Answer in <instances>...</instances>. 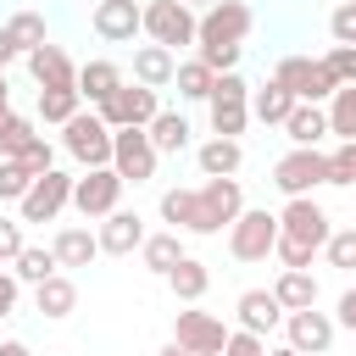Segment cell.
I'll return each instance as SVG.
<instances>
[{
	"mask_svg": "<svg viewBox=\"0 0 356 356\" xmlns=\"http://www.w3.org/2000/svg\"><path fill=\"white\" fill-rule=\"evenodd\" d=\"M50 250H56V261H61V267H89V261L100 256V234H95V228H83V222H67V228L56 234V245H50Z\"/></svg>",
	"mask_w": 356,
	"mask_h": 356,
	"instance_id": "cb8c5ba5",
	"label": "cell"
},
{
	"mask_svg": "<svg viewBox=\"0 0 356 356\" xmlns=\"http://www.w3.org/2000/svg\"><path fill=\"white\" fill-rule=\"evenodd\" d=\"M228 334H234V328H222V317L195 312V306H184V312L172 317V339H178L184 350H195V356H222Z\"/></svg>",
	"mask_w": 356,
	"mask_h": 356,
	"instance_id": "7c38bea8",
	"label": "cell"
},
{
	"mask_svg": "<svg viewBox=\"0 0 356 356\" xmlns=\"http://www.w3.org/2000/svg\"><path fill=\"white\" fill-rule=\"evenodd\" d=\"M161 222H172V234H222L200 189H167L161 195Z\"/></svg>",
	"mask_w": 356,
	"mask_h": 356,
	"instance_id": "4fadbf2b",
	"label": "cell"
},
{
	"mask_svg": "<svg viewBox=\"0 0 356 356\" xmlns=\"http://www.w3.org/2000/svg\"><path fill=\"white\" fill-rule=\"evenodd\" d=\"M323 111H328V134L334 139H356V83H345Z\"/></svg>",
	"mask_w": 356,
	"mask_h": 356,
	"instance_id": "d590c367",
	"label": "cell"
},
{
	"mask_svg": "<svg viewBox=\"0 0 356 356\" xmlns=\"http://www.w3.org/2000/svg\"><path fill=\"white\" fill-rule=\"evenodd\" d=\"M195 167H200V178H234L239 167H245V145L239 139H206L200 150H195Z\"/></svg>",
	"mask_w": 356,
	"mask_h": 356,
	"instance_id": "44dd1931",
	"label": "cell"
},
{
	"mask_svg": "<svg viewBox=\"0 0 356 356\" xmlns=\"http://www.w3.org/2000/svg\"><path fill=\"white\" fill-rule=\"evenodd\" d=\"M200 195H206L217 228H234V222H239V211H245V189H239V178H206Z\"/></svg>",
	"mask_w": 356,
	"mask_h": 356,
	"instance_id": "484cf974",
	"label": "cell"
},
{
	"mask_svg": "<svg viewBox=\"0 0 356 356\" xmlns=\"http://www.w3.org/2000/svg\"><path fill=\"white\" fill-rule=\"evenodd\" d=\"M184 256H189V250H184V239H178L172 228H167V234H150V239L139 245V261H145V267H150L156 278H167V273H172V267H178Z\"/></svg>",
	"mask_w": 356,
	"mask_h": 356,
	"instance_id": "83f0119b",
	"label": "cell"
},
{
	"mask_svg": "<svg viewBox=\"0 0 356 356\" xmlns=\"http://www.w3.org/2000/svg\"><path fill=\"white\" fill-rule=\"evenodd\" d=\"M256 28V11L245 0H217L200 11V39L195 44H245V33Z\"/></svg>",
	"mask_w": 356,
	"mask_h": 356,
	"instance_id": "ba28073f",
	"label": "cell"
},
{
	"mask_svg": "<svg viewBox=\"0 0 356 356\" xmlns=\"http://www.w3.org/2000/svg\"><path fill=\"white\" fill-rule=\"evenodd\" d=\"M178 78V56L161 50V44H134V83L145 89H167Z\"/></svg>",
	"mask_w": 356,
	"mask_h": 356,
	"instance_id": "ffe728a7",
	"label": "cell"
},
{
	"mask_svg": "<svg viewBox=\"0 0 356 356\" xmlns=\"http://www.w3.org/2000/svg\"><path fill=\"white\" fill-rule=\"evenodd\" d=\"M350 6H356V0H350Z\"/></svg>",
	"mask_w": 356,
	"mask_h": 356,
	"instance_id": "680465c9",
	"label": "cell"
},
{
	"mask_svg": "<svg viewBox=\"0 0 356 356\" xmlns=\"http://www.w3.org/2000/svg\"><path fill=\"white\" fill-rule=\"evenodd\" d=\"M206 111H211V134L217 139H239L245 122H250V100H206Z\"/></svg>",
	"mask_w": 356,
	"mask_h": 356,
	"instance_id": "d6a6232c",
	"label": "cell"
},
{
	"mask_svg": "<svg viewBox=\"0 0 356 356\" xmlns=\"http://www.w3.org/2000/svg\"><path fill=\"white\" fill-rule=\"evenodd\" d=\"M273 83H284L295 100H312V106H328L345 83L334 78V67L328 61H312V56H284L278 67H273Z\"/></svg>",
	"mask_w": 356,
	"mask_h": 356,
	"instance_id": "6da1fadb",
	"label": "cell"
},
{
	"mask_svg": "<svg viewBox=\"0 0 356 356\" xmlns=\"http://www.w3.org/2000/svg\"><path fill=\"white\" fill-rule=\"evenodd\" d=\"M28 72H33L39 89H78V67H72V56H67L61 44L28 50Z\"/></svg>",
	"mask_w": 356,
	"mask_h": 356,
	"instance_id": "ac0fdd59",
	"label": "cell"
},
{
	"mask_svg": "<svg viewBox=\"0 0 356 356\" xmlns=\"http://www.w3.org/2000/svg\"><path fill=\"white\" fill-rule=\"evenodd\" d=\"M211 100H250V83H245V72H217V83H211Z\"/></svg>",
	"mask_w": 356,
	"mask_h": 356,
	"instance_id": "bcb514c9",
	"label": "cell"
},
{
	"mask_svg": "<svg viewBox=\"0 0 356 356\" xmlns=\"http://www.w3.org/2000/svg\"><path fill=\"white\" fill-rule=\"evenodd\" d=\"M0 111H11V83H6V72H0Z\"/></svg>",
	"mask_w": 356,
	"mask_h": 356,
	"instance_id": "db71d44e",
	"label": "cell"
},
{
	"mask_svg": "<svg viewBox=\"0 0 356 356\" xmlns=\"http://www.w3.org/2000/svg\"><path fill=\"white\" fill-rule=\"evenodd\" d=\"M184 6H189V11H195V6H217V0H184Z\"/></svg>",
	"mask_w": 356,
	"mask_h": 356,
	"instance_id": "6f0895ef",
	"label": "cell"
},
{
	"mask_svg": "<svg viewBox=\"0 0 356 356\" xmlns=\"http://www.w3.org/2000/svg\"><path fill=\"white\" fill-rule=\"evenodd\" d=\"M328 184L356 189V139H339V145L328 150Z\"/></svg>",
	"mask_w": 356,
	"mask_h": 356,
	"instance_id": "f35d334b",
	"label": "cell"
},
{
	"mask_svg": "<svg viewBox=\"0 0 356 356\" xmlns=\"http://www.w3.org/2000/svg\"><path fill=\"white\" fill-rule=\"evenodd\" d=\"M278 211H267V206H245L239 211V222L228 228V256L234 261H267L273 250H278Z\"/></svg>",
	"mask_w": 356,
	"mask_h": 356,
	"instance_id": "3957f363",
	"label": "cell"
},
{
	"mask_svg": "<svg viewBox=\"0 0 356 356\" xmlns=\"http://www.w3.org/2000/svg\"><path fill=\"white\" fill-rule=\"evenodd\" d=\"M122 83H128V78H122V67H117V61H106V56H95V61H83V67H78V95L89 100V111H95V106H106Z\"/></svg>",
	"mask_w": 356,
	"mask_h": 356,
	"instance_id": "d6986e66",
	"label": "cell"
},
{
	"mask_svg": "<svg viewBox=\"0 0 356 356\" xmlns=\"http://www.w3.org/2000/svg\"><path fill=\"white\" fill-rule=\"evenodd\" d=\"M334 328H339V323H334L328 312H317V306H312V312H289V317H284V334H289L284 345H295L300 356H323V350L334 345Z\"/></svg>",
	"mask_w": 356,
	"mask_h": 356,
	"instance_id": "9a60e30c",
	"label": "cell"
},
{
	"mask_svg": "<svg viewBox=\"0 0 356 356\" xmlns=\"http://www.w3.org/2000/svg\"><path fill=\"white\" fill-rule=\"evenodd\" d=\"M234 312H239V328H245V334H261V339H267L273 328H284V317H289L273 289H245V295L234 300Z\"/></svg>",
	"mask_w": 356,
	"mask_h": 356,
	"instance_id": "e0dca14e",
	"label": "cell"
},
{
	"mask_svg": "<svg viewBox=\"0 0 356 356\" xmlns=\"http://www.w3.org/2000/svg\"><path fill=\"white\" fill-rule=\"evenodd\" d=\"M161 356H195V350H184V345H178V339H172V345H167V350H161Z\"/></svg>",
	"mask_w": 356,
	"mask_h": 356,
	"instance_id": "9f6ffc18",
	"label": "cell"
},
{
	"mask_svg": "<svg viewBox=\"0 0 356 356\" xmlns=\"http://www.w3.org/2000/svg\"><path fill=\"white\" fill-rule=\"evenodd\" d=\"M33 139H39V134H33V117H22V111H0V156H22Z\"/></svg>",
	"mask_w": 356,
	"mask_h": 356,
	"instance_id": "e575fe53",
	"label": "cell"
},
{
	"mask_svg": "<svg viewBox=\"0 0 356 356\" xmlns=\"http://www.w3.org/2000/svg\"><path fill=\"white\" fill-rule=\"evenodd\" d=\"M156 145H150V134L145 128H117V145H111V167H117V178L122 184H150L156 178Z\"/></svg>",
	"mask_w": 356,
	"mask_h": 356,
	"instance_id": "9c48e42d",
	"label": "cell"
},
{
	"mask_svg": "<svg viewBox=\"0 0 356 356\" xmlns=\"http://www.w3.org/2000/svg\"><path fill=\"white\" fill-rule=\"evenodd\" d=\"M17 300H22L17 273H0V317H11V312H17Z\"/></svg>",
	"mask_w": 356,
	"mask_h": 356,
	"instance_id": "681fc988",
	"label": "cell"
},
{
	"mask_svg": "<svg viewBox=\"0 0 356 356\" xmlns=\"http://www.w3.org/2000/svg\"><path fill=\"white\" fill-rule=\"evenodd\" d=\"M334 323H339L345 334H356V289H345V295H339V312H334Z\"/></svg>",
	"mask_w": 356,
	"mask_h": 356,
	"instance_id": "f907efd6",
	"label": "cell"
},
{
	"mask_svg": "<svg viewBox=\"0 0 356 356\" xmlns=\"http://www.w3.org/2000/svg\"><path fill=\"white\" fill-rule=\"evenodd\" d=\"M273 256L284 261V273H312V256H317V250H312V245H295V239L278 234V250H273Z\"/></svg>",
	"mask_w": 356,
	"mask_h": 356,
	"instance_id": "7bdbcfd3",
	"label": "cell"
},
{
	"mask_svg": "<svg viewBox=\"0 0 356 356\" xmlns=\"http://www.w3.org/2000/svg\"><path fill=\"white\" fill-rule=\"evenodd\" d=\"M273 295H278L284 312H312V306H317V278H312V273H278Z\"/></svg>",
	"mask_w": 356,
	"mask_h": 356,
	"instance_id": "f546056e",
	"label": "cell"
},
{
	"mask_svg": "<svg viewBox=\"0 0 356 356\" xmlns=\"http://www.w3.org/2000/svg\"><path fill=\"white\" fill-rule=\"evenodd\" d=\"M72 184H78V178H67V172H56V167H50L44 178H33V189H28L22 206H17L22 222H56V217L72 206Z\"/></svg>",
	"mask_w": 356,
	"mask_h": 356,
	"instance_id": "30bf717a",
	"label": "cell"
},
{
	"mask_svg": "<svg viewBox=\"0 0 356 356\" xmlns=\"http://www.w3.org/2000/svg\"><path fill=\"white\" fill-rule=\"evenodd\" d=\"M323 61L334 67V78H339V83H356V44H334Z\"/></svg>",
	"mask_w": 356,
	"mask_h": 356,
	"instance_id": "7dc6e473",
	"label": "cell"
},
{
	"mask_svg": "<svg viewBox=\"0 0 356 356\" xmlns=\"http://www.w3.org/2000/svg\"><path fill=\"white\" fill-rule=\"evenodd\" d=\"M95 234H100V256H134V250L150 239V234H145V217H139V211H122V206H117Z\"/></svg>",
	"mask_w": 356,
	"mask_h": 356,
	"instance_id": "2e32d148",
	"label": "cell"
},
{
	"mask_svg": "<svg viewBox=\"0 0 356 356\" xmlns=\"http://www.w3.org/2000/svg\"><path fill=\"white\" fill-rule=\"evenodd\" d=\"M328 39H334V44H356V6H350V0H339V6L328 11Z\"/></svg>",
	"mask_w": 356,
	"mask_h": 356,
	"instance_id": "b9f144b4",
	"label": "cell"
},
{
	"mask_svg": "<svg viewBox=\"0 0 356 356\" xmlns=\"http://www.w3.org/2000/svg\"><path fill=\"white\" fill-rule=\"evenodd\" d=\"M17 161H22V167H28V172H33V178H44V172H50V167H56V150H50V139H44V134H39V139H33V145H28V150H22V156H17Z\"/></svg>",
	"mask_w": 356,
	"mask_h": 356,
	"instance_id": "ee69618b",
	"label": "cell"
},
{
	"mask_svg": "<svg viewBox=\"0 0 356 356\" xmlns=\"http://www.w3.org/2000/svg\"><path fill=\"white\" fill-rule=\"evenodd\" d=\"M17 56H22V50H17V39H11V33H6V22H0V72H6Z\"/></svg>",
	"mask_w": 356,
	"mask_h": 356,
	"instance_id": "816d5d0a",
	"label": "cell"
},
{
	"mask_svg": "<svg viewBox=\"0 0 356 356\" xmlns=\"http://www.w3.org/2000/svg\"><path fill=\"white\" fill-rule=\"evenodd\" d=\"M28 250V239H22V217H0V261H17Z\"/></svg>",
	"mask_w": 356,
	"mask_h": 356,
	"instance_id": "f6af8a7d",
	"label": "cell"
},
{
	"mask_svg": "<svg viewBox=\"0 0 356 356\" xmlns=\"http://www.w3.org/2000/svg\"><path fill=\"white\" fill-rule=\"evenodd\" d=\"M117 206H122V178H117V167H89V172H78V184H72V211H78L83 222H106Z\"/></svg>",
	"mask_w": 356,
	"mask_h": 356,
	"instance_id": "8992f818",
	"label": "cell"
},
{
	"mask_svg": "<svg viewBox=\"0 0 356 356\" xmlns=\"http://www.w3.org/2000/svg\"><path fill=\"white\" fill-rule=\"evenodd\" d=\"M267 356H300L295 345H267Z\"/></svg>",
	"mask_w": 356,
	"mask_h": 356,
	"instance_id": "11a10c76",
	"label": "cell"
},
{
	"mask_svg": "<svg viewBox=\"0 0 356 356\" xmlns=\"http://www.w3.org/2000/svg\"><path fill=\"white\" fill-rule=\"evenodd\" d=\"M33 312H39V317H50V323H61V317H72V312H78V284H72L67 273H56V278H44V284L33 289Z\"/></svg>",
	"mask_w": 356,
	"mask_h": 356,
	"instance_id": "d4e9b609",
	"label": "cell"
},
{
	"mask_svg": "<svg viewBox=\"0 0 356 356\" xmlns=\"http://www.w3.org/2000/svg\"><path fill=\"white\" fill-rule=\"evenodd\" d=\"M145 39L178 56V44H195L200 39V17L184 0H145Z\"/></svg>",
	"mask_w": 356,
	"mask_h": 356,
	"instance_id": "277c9868",
	"label": "cell"
},
{
	"mask_svg": "<svg viewBox=\"0 0 356 356\" xmlns=\"http://www.w3.org/2000/svg\"><path fill=\"white\" fill-rule=\"evenodd\" d=\"M278 228H284V239H295V245H312V250H323V245H328V234H334L328 211H323L312 195H300V200H284V211H278Z\"/></svg>",
	"mask_w": 356,
	"mask_h": 356,
	"instance_id": "8fae6325",
	"label": "cell"
},
{
	"mask_svg": "<svg viewBox=\"0 0 356 356\" xmlns=\"http://www.w3.org/2000/svg\"><path fill=\"white\" fill-rule=\"evenodd\" d=\"M323 256H328V267L356 273V228H334V234H328V245H323Z\"/></svg>",
	"mask_w": 356,
	"mask_h": 356,
	"instance_id": "ab89813d",
	"label": "cell"
},
{
	"mask_svg": "<svg viewBox=\"0 0 356 356\" xmlns=\"http://www.w3.org/2000/svg\"><path fill=\"white\" fill-rule=\"evenodd\" d=\"M100 111V122L106 128H150L156 117H161V100H156V89H145V83H122L106 106H95Z\"/></svg>",
	"mask_w": 356,
	"mask_h": 356,
	"instance_id": "52a82bcc",
	"label": "cell"
},
{
	"mask_svg": "<svg viewBox=\"0 0 356 356\" xmlns=\"http://www.w3.org/2000/svg\"><path fill=\"white\" fill-rule=\"evenodd\" d=\"M178 100H211V83H217V72L200 61V56H189V61H178Z\"/></svg>",
	"mask_w": 356,
	"mask_h": 356,
	"instance_id": "1f68e13d",
	"label": "cell"
},
{
	"mask_svg": "<svg viewBox=\"0 0 356 356\" xmlns=\"http://www.w3.org/2000/svg\"><path fill=\"white\" fill-rule=\"evenodd\" d=\"M284 134H289V145H295V150H317V145L328 139V111H323V106H312V100H300V106L289 111Z\"/></svg>",
	"mask_w": 356,
	"mask_h": 356,
	"instance_id": "603a6c76",
	"label": "cell"
},
{
	"mask_svg": "<svg viewBox=\"0 0 356 356\" xmlns=\"http://www.w3.org/2000/svg\"><path fill=\"white\" fill-rule=\"evenodd\" d=\"M167 289H172V295H178L184 306H195V300H200V295L211 289V267H206L200 256H184V261H178V267L167 273Z\"/></svg>",
	"mask_w": 356,
	"mask_h": 356,
	"instance_id": "4316f807",
	"label": "cell"
},
{
	"mask_svg": "<svg viewBox=\"0 0 356 356\" xmlns=\"http://www.w3.org/2000/svg\"><path fill=\"white\" fill-rule=\"evenodd\" d=\"M78 111H83V95H78V89H39V117H44V122L67 128Z\"/></svg>",
	"mask_w": 356,
	"mask_h": 356,
	"instance_id": "836d02e7",
	"label": "cell"
},
{
	"mask_svg": "<svg viewBox=\"0 0 356 356\" xmlns=\"http://www.w3.org/2000/svg\"><path fill=\"white\" fill-rule=\"evenodd\" d=\"M11 273H17V284H44V278H56L61 273V261H56V250H44V245H28L17 261H11Z\"/></svg>",
	"mask_w": 356,
	"mask_h": 356,
	"instance_id": "4dcf8cb0",
	"label": "cell"
},
{
	"mask_svg": "<svg viewBox=\"0 0 356 356\" xmlns=\"http://www.w3.org/2000/svg\"><path fill=\"white\" fill-rule=\"evenodd\" d=\"M295 106H300V100H295V95L284 89V83H273V78H267L261 89H250V117H256L261 128H284Z\"/></svg>",
	"mask_w": 356,
	"mask_h": 356,
	"instance_id": "7402d4cb",
	"label": "cell"
},
{
	"mask_svg": "<svg viewBox=\"0 0 356 356\" xmlns=\"http://www.w3.org/2000/svg\"><path fill=\"white\" fill-rule=\"evenodd\" d=\"M323 184H328V150H289V156L273 161V189L284 200H300Z\"/></svg>",
	"mask_w": 356,
	"mask_h": 356,
	"instance_id": "5b68a950",
	"label": "cell"
},
{
	"mask_svg": "<svg viewBox=\"0 0 356 356\" xmlns=\"http://www.w3.org/2000/svg\"><path fill=\"white\" fill-rule=\"evenodd\" d=\"M0 356H33V350H28L22 339H6V345H0Z\"/></svg>",
	"mask_w": 356,
	"mask_h": 356,
	"instance_id": "f5cc1de1",
	"label": "cell"
},
{
	"mask_svg": "<svg viewBox=\"0 0 356 356\" xmlns=\"http://www.w3.org/2000/svg\"><path fill=\"white\" fill-rule=\"evenodd\" d=\"M6 33L17 39V50H22V56H28V50H39V44H50V39H44V17H39V11H17V17L6 22Z\"/></svg>",
	"mask_w": 356,
	"mask_h": 356,
	"instance_id": "8d00e7d4",
	"label": "cell"
},
{
	"mask_svg": "<svg viewBox=\"0 0 356 356\" xmlns=\"http://www.w3.org/2000/svg\"><path fill=\"white\" fill-rule=\"evenodd\" d=\"M239 50H245V44H195V56H200L211 72H239Z\"/></svg>",
	"mask_w": 356,
	"mask_h": 356,
	"instance_id": "60d3db41",
	"label": "cell"
},
{
	"mask_svg": "<svg viewBox=\"0 0 356 356\" xmlns=\"http://www.w3.org/2000/svg\"><path fill=\"white\" fill-rule=\"evenodd\" d=\"M95 33L106 44H134L145 33V6L139 0H100L95 6Z\"/></svg>",
	"mask_w": 356,
	"mask_h": 356,
	"instance_id": "5bb4252c",
	"label": "cell"
},
{
	"mask_svg": "<svg viewBox=\"0 0 356 356\" xmlns=\"http://www.w3.org/2000/svg\"><path fill=\"white\" fill-rule=\"evenodd\" d=\"M28 189H33V172H28L17 156H0V200H17V206H22Z\"/></svg>",
	"mask_w": 356,
	"mask_h": 356,
	"instance_id": "74e56055",
	"label": "cell"
},
{
	"mask_svg": "<svg viewBox=\"0 0 356 356\" xmlns=\"http://www.w3.org/2000/svg\"><path fill=\"white\" fill-rule=\"evenodd\" d=\"M145 134H150L156 156H178V150L189 145V117H184V111H161V117H156Z\"/></svg>",
	"mask_w": 356,
	"mask_h": 356,
	"instance_id": "f1b7e54d",
	"label": "cell"
},
{
	"mask_svg": "<svg viewBox=\"0 0 356 356\" xmlns=\"http://www.w3.org/2000/svg\"><path fill=\"white\" fill-rule=\"evenodd\" d=\"M111 145H117V128L100 122V111H78L67 128H61V150L89 172V167H111Z\"/></svg>",
	"mask_w": 356,
	"mask_h": 356,
	"instance_id": "7a4b0ae2",
	"label": "cell"
},
{
	"mask_svg": "<svg viewBox=\"0 0 356 356\" xmlns=\"http://www.w3.org/2000/svg\"><path fill=\"white\" fill-rule=\"evenodd\" d=\"M222 356H267V339H261V334L234 328V334H228V345H222Z\"/></svg>",
	"mask_w": 356,
	"mask_h": 356,
	"instance_id": "c3c4849f",
	"label": "cell"
}]
</instances>
